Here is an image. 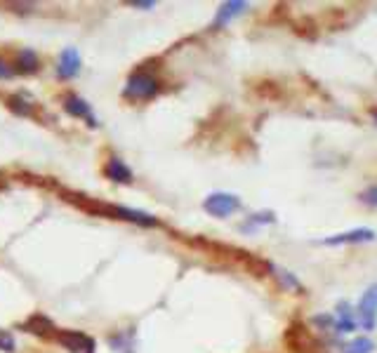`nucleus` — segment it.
I'll use <instances>...</instances> for the list:
<instances>
[{"instance_id":"1","label":"nucleus","mask_w":377,"mask_h":353,"mask_svg":"<svg viewBox=\"0 0 377 353\" xmlns=\"http://www.w3.org/2000/svg\"><path fill=\"white\" fill-rule=\"evenodd\" d=\"M158 90H161V83L156 76H151L148 71H135L128 81L125 94L133 99H151L153 94H158Z\"/></svg>"},{"instance_id":"2","label":"nucleus","mask_w":377,"mask_h":353,"mask_svg":"<svg viewBox=\"0 0 377 353\" xmlns=\"http://www.w3.org/2000/svg\"><path fill=\"white\" fill-rule=\"evenodd\" d=\"M241 208V201L233 193H210L208 198L203 201V210L213 217H229L236 210Z\"/></svg>"},{"instance_id":"3","label":"nucleus","mask_w":377,"mask_h":353,"mask_svg":"<svg viewBox=\"0 0 377 353\" xmlns=\"http://www.w3.org/2000/svg\"><path fill=\"white\" fill-rule=\"evenodd\" d=\"M358 316H361L363 330H375L377 325V283L365 290V294L358 301Z\"/></svg>"},{"instance_id":"4","label":"nucleus","mask_w":377,"mask_h":353,"mask_svg":"<svg viewBox=\"0 0 377 353\" xmlns=\"http://www.w3.org/2000/svg\"><path fill=\"white\" fill-rule=\"evenodd\" d=\"M64 344V349H68L71 353H95V339L88 337V334L78 332V330H64L57 337Z\"/></svg>"},{"instance_id":"5","label":"nucleus","mask_w":377,"mask_h":353,"mask_svg":"<svg viewBox=\"0 0 377 353\" xmlns=\"http://www.w3.org/2000/svg\"><path fill=\"white\" fill-rule=\"evenodd\" d=\"M64 109L68 116L73 118H83V121H88L90 128H97V118L93 116V109H90V104L85 99H81L78 94H66L64 97Z\"/></svg>"},{"instance_id":"6","label":"nucleus","mask_w":377,"mask_h":353,"mask_svg":"<svg viewBox=\"0 0 377 353\" xmlns=\"http://www.w3.org/2000/svg\"><path fill=\"white\" fill-rule=\"evenodd\" d=\"M104 212H108L111 217L116 219H128L133 221V224H142V226H158V219L151 217V214L146 212H139V210H130V208H113V205H108L104 208Z\"/></svg>"},{"instance_id":"7","label":"nucleus","mask_w":377,"mask_h":353,"mask_svg":"<svg viewBox=\"0 0 377 353\" xmlns=\"http://www.w3.org/2000/svg\"><path fill=\"white\" fill-rule=\"evenodd\" d=\"M377 233L373 229H354V231H345L337 233V236L325 238L323 245H349V243H370L375 241Z\"/></svg>"},{"instance_id":"8","label":"nucleus","mask_w":377,"mask_h":353,"mask_svg":"<svg viewBox=\"0 0 377 353\" xmlns=\"http://www.w3.org/2000/svg\"><path fill=\"white\" fill-rule=\"evenodd\" d=\"M245 8H248V3H243V0H229V3H222L220 10H217V17L213 21V28H222L226 26L229 21L233 19V17L243 14Z\"/></svg>"},{"instance_id":"9","label":"nucleus","mask_w":377,"mask_h":353,"mask_svg":"<svg viewBox=\"0 0 377 353\" xmlns=\"http://www.w3.org/2000/svg\"><path fill=\"white\" fill-rule=\"evenodd\" d=\"M81 71V54L76 52V48H66L59 57V66H57V73L61 78H73Z\"/></svg>"},{"instance_id":"10","label":"nucleus","mask_w":377,"mask_h":353,"mask_svg":"<svg viewBox=\"0 0 377 353\" xmlns=\"http://www.w3.org/2000/svg\"><path fill=\"white\" fill-rule=\"evenodd\" d=\"M288 341L300 353H313V351H316V341L311 339V334L307 332V330L302 327V325H293V327L288 330Z\"/></svg>"},{"instance_id":"11","label":"nucleus","mask_w":377,"mask_h":353,"mask_svg":"<svg viewBox=\"0 0 377 353\" xmlns=\"http://www.w3.org/2000/svg\"><path fill=\"white\" fill-rule=\"evenodd\" d=\"M104 174L106 179L121 181V184H130V181H133V170H130L121 158H111V161L104 165Z\"/></svg>"},{"instance_id":"12","label":"nucleus","mask_w":377,"mask_h":353,"mask_svg":"<svg viewBox=\"0 0 377 353\" xmlns=\"http://www.w3.org/2000/svg\"><path fill=\"white\" fill-rule=\"evenodd\" d=\"M335 327H337V332H342V334L354 332V330H356V321H354V316H351V306L347 304V301H340V304H337Z\"/></svg>"},{"instance_id":"13","label":"nucleus","mask_w":377,"mask_h":353,"mask_svg":"<svg viewBox=\"0 0 377 353\" xmlns=\"http://www.w3.org/2000/svg\"><path fill=\"white\" fill-rule=\"evenodd\" d=\"M14 66L19 73H36L38 66H41V61H38V54L33 52V50H21V52L17 54Z\"/></svg>"},{"instance_id":"14","label":"nucleus","mask_w":377,"mask_h":353,"mask_svg":"<svg viewBox=\"0 0 377 353\" xmlns=\"http://www.w3.org/2000/svg\"><path fill=\"white\" fill-rule=\"evenodd\" d=\"M8 106H10V111L17 113V116H31L33 113V101L28 99L26 94H12L8 99Z\"/></svg>"},{"instance_id":"15","label":"nucleus","mask_w":377,"mask_h":353,"mask_svg":"<svg viewBox=\"0 0 377 353\" xmlns=\"http://www.w3.org/2000/svg\"><path fill=\"white\" fill-rule=\"evenodd\" d=\"M375 349H377V346H375V341H373V339L358 337V339L349 341V344L345 346V351H342V353H373Z\"/></svg>"},{"instance_id":"16","label":"nucleus","mask_w":377,"mask_h":353,"mask_svg":"<svg viewBox=\"0 0 377 353\" xmlns=\"http://www.w3.org/2000/svg\"><path fill=\"white\" fill-rule=\"evenodd\" d=\"M273 276L281 281V285L285 290H293V292H302V285H300V281L295 278V273H290V271H285V269H273Z\"/></svg>"},{"instance_id":"17","label":"nucleus","mask_w":377,"mask_h":353,"mask_svg":"<svg viewBox=\"0 0 377 353\" xmlns=\"http://www.w3.org/2000/svg\"><path fill=\"white\" fill-rule=\"evenodd\" d=\"M276 219L271 212H262V214H253L245 224L241 226L243 231H255V229H260V226H264V224H271V221Z\"/></svg>"},{"instance_id":"18","label":"nucleus","mask_w":377,"mask_h":353,"mask_svg":"<svg viewBox=\"0 0 377 353\" xmlns=\"http://www.w3.org/2000/svg\"><path fill=\"white\" fill-rule=\"evenodd\" d=\"M358 198H361V203H363V205L377 208V186H370V189H365Z\"/></svg>"},{"instance_id":"19","label":"nucleus","mask_w":377,"mask_h":353,"mask_svg":"<svg viewBox=\"0 0 377 353\" xmlns=\"http://www.w3.org/2000/svg\"><path fill=\"white\" fill-rule=\"evenodd\" d=\"M0 351H8L12 353L14 351V337L5 330H0Z\"/></svg>"},{"instance_id":"20","label":"nucleus","mask_w":377,"mask_h":353,"mask_svg":"<svg viewBox=\"0 0 377 353\" xmlns=\"http://www.w3.org/2000/svg\"><path fill=\"white\" fill-rule=\"evenodd\" d=\"M14 73H17V68H12V66L8 64V61L0 59V78H12Z\"/></svg>"},{"instance_id":"21","label":"nucleus","mask_w":377,"mask_h":353,"mask_svg":"<svg viewBox=\"0 0 377 353\" xmlns=\"http://www.w3.org/2000/svg\"><path fill=\"white\" fill-rule=\"evenodd\" d=\"M135 8H144V10H148V8H156V3L153 0H135Z\"/></svg>"},{"instance_id":"22","label":"nucleus","mask_w":377,"mask_h":353,"mask_svg":"<svg viewBox=\"0 0 377 353\" xmlns=\"http://www.w3.org/2000/svg\"><path fill=\"white\" fill-rule=\"evenodd\" d=\"M373 116H375V121H377V109H375V111H373Z\"/></svg>"}]
</instances>
